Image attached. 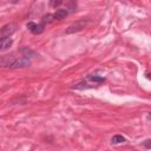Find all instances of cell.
Segmentation results:
<instances>
[{"instance_id":"obj_1","label":"cell","mask_w":151,"mask_h":151,"mask_svg":"<svg viewBox=\"0 0 151 151\" xmlns=\"http://www.w3.org/2000/svg\"><path fill=\"white\" fill-rule=\"evenodd\" d=\"M97 86H98L97 84L92 83V81L86 77V80H83V81L76 84L74 86H72V88H74V90H87V88H93V87H97Z\"/></svg>"},{"instance_id":"obj_2","label":"cell","mask_w":151,"mask_h":151,"mask_svg":"<svg viewBox=\"0 0 151 151\" xmlns=\"http://www.w3.org/2000/svg\"><path fill=\"white\" fill-rule=\"evenodd\" d=\"M17 60V58L13 55V54H6V55H2L1 59H0V64L2 67H11L13 66L14 61Z\"/></svg>"},{"instance_id":"obj_3","label":"cell","mask_w":151,"mask_h":151,"mask_svg":"<svg viewBox=\"0 0 151 151\" xmlns=\"http://www.w3.org/2000/svg\"><path fill=\"white\" fill-rule=\"evenodd\" d=\"M86 21L85 20H81V21H77L76 24H73V25H71L66 31H65V33H67V34H70V33H74V32H78V31H81L83 28H85V26H86Z\"/></svg>"},{"instance_id":"obj_4","label":"cell","mask_w":151,"mask_h":151,"mask_svg":"<svg viewBox=\"0 0 151 151\" xmlns=\"http://www.w3.org/2000/svg\"><path fill=\"white\" fill-rule=\"evenodd\" d=\"M44 27L45 25L44 24H35L33 21H29L27 22V28L33 33V34H40L44 32Z\"/></svg>"},{"instance_id":"obj_5","label":"cell","mask_w":151,"mask_h":151,"mask_svg":"<svg viewBox=\"0 0 151 151\" xmlns=\"http://www.w3.org/2000/svg\"><path fill=\"white\" fill-rule=\"evenodd\" d=\"M29 65H31V59H28L26 57H21L14 61L12 68H22V67H28Z\"/></svg>"},{"instance_id":"obj_6","label":"cell","mask_w":151,"mask_h":151,"mask_svg":"<svg viewBox=\"0 0 151 151\" xmlns=\"http://www.w3.org/2000/svg\"><path fill=\"white\" fill-rule=\"evenodd\" d=\"M15 31V26L13 24H7L5 26H2L1 31H0V35L1 38H9V35Z\"/></svg>"},{"instance_id":"obj_7","label":"cell","mask_w":151,"mask_h":151,"mask_svg":"<svg viewBox=\"0 0 151 151\" xmlns=\"http://www.w3.org/2000/svg\"><path fill=\"white\" fill-rule=\"evenodd\" d=\"M19 52L22 54V57H26V58H28V59L37 55V53H35L33 50H31L29 47H21V48H19Z\"/></svg>"},{"instance_id":"obj_8","label":"cell","mask_w":151,"mask_h":151,"mask_svg":"<svg viewBox=\"0 0 151 151\" xmlns=\"http://www.w3.org/2000/svg\"><path fill=\"white\" fill-rule=\"evenodd\" d=\"M68 11L67 9H64V8H58L54 13H53V15H54V19L55 20H60V19H64V18H66L67 15H68Z\"/></svg>"},{"instance_id":"obj_9","label":"cell","mask_w":151,"mask_h":151,"mask_svg":"<svg viewBox=\"0 0 151 151\" xmlns=\"http://www.w3.org/2000/svg\"><path fill=\"white\" fill-rule=\"evenodd\" d=\"M13 44V40L11 38H1L0 39V50L1 51H5L7 48H9Z\"/></svg>"},{"instance_id":"obj_10","label":"cell","mask_w":151,"mask_h":151,"mask_svg":"<svg viewBox=\"0 0 151 151\" xmlns=\"http://www.w3.org/2000/svg\"><path fill=\"white\" fill-rule=\"evenodd\" d=\"M54 20H55V19H54V15L51 14V13H48V14H45V15L41 18V24H44V25L51 24V22H53Z\"/></svg>"},{"instance_id":"obj_11","label":"cell","mask_w":151,"mask_h":151,"mask_svg":"<svg viewBox=\"0 0 151 151\" xmlns=\"http://www.w3.org/2000/svg\"><path fill=\"white\" fill-rule=\"evenodd\" d=\"M126 139L123 137V136H120V134H114L112 138H111V142H112V144H120V143H124Z\"/></svg>"},{"instance_id":"obj_12","label":"cell","mask_w":151,"mask_h":151,"mask_svg":"<svg viewBox=\"0 0 151 151\" xmlns=\"http://www.w3.org/2000/svg\"><path fill=\"white\" fill-rule=\"evenodd\" d=\"M142 144H143L144 147H146V149H151V139H146V140H144Z\"/></svg>"},{"instance_id":"obj_13","label":"cell","mask_w":151,"mask_h":151,"mask_svg":"<svg viewBox=\"0 0 151 151\" xmlns=\"http://www.w3.org/2000/svg\"><path fill=\"white\" fill-rule=\"evenodd\" d=\"M63 4V1H51V6H59V5H61Z\"/></svg>"},{"instance_id":"obj_14","label":"cell","mask_w":151,"mask_h":151,"mask_svg":"<svg viewBox=\"0 0 151 151\" xmlns=\"http://www.w3.org/2000/svg\"><path fill=\"white\" fill-rule=\"evenodd\" d=\"M145 76H146V78H147L149 80H151V73H150V72H147V73H146Z\"/></svg>"},{"instance_id":"obj_15","label":"cell","mask_w":151,"mask_h":151,"mask_svg":"<svg viewBox=\"0 0 151 151\" xmlns=\"http://www.w3.org/2000/svg\"><path fill=\"white\" fill-rule=\"evenodd\" d=\"M147 119H149V120H151V112L147 114Z\"/></svg>"}]
</instances>
